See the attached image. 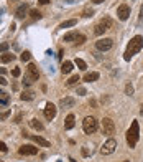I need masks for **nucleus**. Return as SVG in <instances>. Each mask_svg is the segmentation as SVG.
Masks as SVG:
<instances>
[{"label": "nucleus", "mask_w": 143, "mask_h": 162, "mask_svg": "<svg viewBox=\"0 0 143 162\" xmlns=\"http://www.w3.org/2000/svg\"><path fill=\"white\" fill-rule=\"evenodd\" d=\"M30 126L33 127V129H36V131H43V129H44V127H43V124L40 123L38 119H31V121H30Z\"/></svg>", "instance_id": "nucleus-19"}, {"label": "nucleus", "mask_w": 143, "mask_h": 162, "mask_svg": "<svg viewBox=\"0 0 143 162\" xmlns=\"http://www.w3.org/2000/svg\"><path fill=\"white\" fill-rule=\"evenodd\" d=\"M18 152L22 156H36L38 154V147H35V145H22L18 149Z\"/></svg>", "instance_id": "nucleus-9"}, {"label": "nucleus", "mask_w": 143, "mask_h": 162, "mask_svg": "<svg viewBox=\"0 0 143 162\" xmlns=\"http://www.w3.org/2000/svg\"><path fill=\"white\" fill-rule=\"evenodd\" d=\"M102 132L105 136H112L115 132V124H113V121L110 117H104L102 119Z\"/></svg>", "instance_id": "nucleus-6"}, {"label": "nucleus", "mask_w": 143, "mask_h": 162, "mask_svg": "<svg viewBox=\"0 0 143 162\" xmlns=\"http://www.w3.org/2000/svg\"><path fill=\"white\" fill-rule=\"evenodd\" d=\"M115 149H117V141L113 139V137H110V139L105 141L104 145L100 147V154H102V156H110Z\"/></svg>", "instance_id": "nucleus-5"}, {"label": "nucleus", "mask_w": 143, "mask_h": 162, "mask_svg": "<svg viewBox=\"0 0 143 162\" xmlns=\"http://www.w3.org/2000/svg\"><path fill=\"white\" fill-rule=\"evenodd\" d=\"M141 48H143V36H141V35L133 36V38L130 40V43H128V46H127V50H125V55H124L125 61H130V58H132L133 55H137L138 51L141 50Z\"/></svg>", "instance_id": "nucleus-1"}, {"label": "nucleus", "mask_w": 143, "mask_h": 162, "mask_svg": "<svg viewBox=\"0 0 143 162\" xmlns=\"http://www.w3.org/2000/svg\"><path fill=\"white\" fill-rule=\"evenodd\" d=\"M138 139H140V126H138L137 121H133L130 129L127 131V144H128L130 147H135L138 142Z\"/></svg>", "instance_id": "nucleus-2"}, {"label": "nucleus", "mask_w": 143, "mask_h": 162, "mask_svg": "<svg viewBox=\"0 0 143 162\" xmlns=\"http://www.w3.org/2000/svg\"><path fill=\"white\" fill-rule=\"evenodd\" d=\"M26 76L28 78H31L33 81H36L40 78V73H38V68H36V64H33V63H30L26 66Z\"/></svg>", "instance_id": "nucleus-11"}, {"label": "nucleus", "mask_w": 143, "mask_h": 162, "mask_svg": "<svg viewBox=\"0 0 143 162\" xmlns=\"http://www.w3.org/2000/svg\"><path fill=\"white\" fill-rule=\"evenodd\" d=\"M66 2H68V3H71V2H74V0H66Z\"/></svg>", "instance_id": "nucleus-40"}, {"label": "nucleus", "mask_w": 143, "mask_h": 162, "mask_svg": "<svg viewBox=\"0 0 143 162\" xmlns=\"http://www.w3.org/2000/svg\"><path fill=\"white\" fill-rule=\"evenodd\" d=\"M125 162H130V160H125Z\"/></svg>", "instance_id": "nucleus-45"}, {"label": "nucleus", "mask_w": 143, "mask_h": 162, "mask_svg": "<svg viewBox=\"0 0 143 162\" xmlns=\"http://www.w3.org/2000/svg\"><path fill=\"white\" fill-rule=\"evenodd\" d=\"M0 60H2V63H10V61H13V60H15V55H12V53H3L2 56H0Z\"/></svg>", "instance_id": "nucleus-20"}, {"label": "nucleus", "mask_w": 143, "mask_h": 162, "mask_svg": "<svg viewBox=\"0 0 143 162\" xmlns=\"http://www.w3.org/2000/svg\"><path fill=\"white\" fill-rule=\"evenodd\" d=\"M140 112H141V114H143V106H141V109H140Z\"/></svg>", "instance_id": "nucleus-43"}, {"label": "nucleus", "mask_w": 143, "mask_h": 162, "mask_svg": "<svg viewBox=\"0 0 143 162\" xmlns=\"http://www.w3.org/2000/svg\"><path fill=\"white\" fill-rule=\"evenodd\" d=\"M38 3H40V5H48L50 0H38Z\"/></svg>", "instance_id": "nucleus-37"}, {"label": "nucleus", "mask_w": 143, "mask_h": 162, "mask_svg": "<svg viewBox=\"0 0 143 162\" xmlns=\"http://www.w3.org/2000/svg\"><path fill=\"white\" fill-rule=\"evenodd\" d=\"M69 160H71V162H76V160H74V159H69Z\"/></svg>", "instance_id": "nucleus-44"}, {"label": "nucleus", "mask_w": 143, "mask_h": 162, "mask_svg": "<svg viewBox=\"0 0 143 162\" xmlns=\"http://www.w3.org/2000/svg\"><path fill=\"white\" fill-rule=\"evenodd\" d=\"M58 162H61V160H58Z\"/></svg>", "instance_id": "nucleus-46"}, {"label": "nucleus", "mask_w": 143, "mask_h": 162, "mask_svg": "<svg viewBox=\"0 0 143 162\" xmlns=\"http://www.w3.org/2000/svg\"><path fill=\"white\" fill-rule=\"evenodd\" d=\"M74 104H76V99L71 98V96H66V98H63V99L59 101V108H64V109L72 108Z\"/></svg>", "instance_id": "nucleus-12"}, {"label": "nucleus", "mask_w": 143, "mask_h": 162, "mask_svg": "<svg viewBox=\"0 0 143 162\" xmlns=\"http://www.w3.org/2000/svg\"><path fill=\"white\" fill-rule=\"evenodd\" d=\"M112 46H113L112 38H100V40H97V42H96V48L99 51H109Z\"/></svg>", "instance_id": "nucleus-7"}, {"label": "nucleus", "mask_w": 143, "mask_h": 162, "mask_svg": "<svg viewBox=\"0 0 143 162\" xmlns=\"http://www.w3.org/2000/svg\"><path fill=\"white\" fill-rule=\"evenodd\" d=\"M9 103H10V96L5 91L0 90V106H7Z\"/></svg>", "instance_id": "nucleus-16"}, {"label": "nucleus", "mask_w": 143, "mask_h": 162, "mask_svg": "<svg viewBox=\"0 0 143 162\" xmlns=\"http://www.w3.org/2000/svg\"><path fill=\"white\" fill-rule=\"evenodd\" d=\"M0 151H2V152H7V145H5V142H0Z\"/></svg>", "instance_id": "nucleus-35"}, {"label": "nucleus", "mask_w": 143, "mask_h": 162, "mask_svg": "<svg viewBox=\"0 0 143 162\" xmlns=\"http://www.w3.org/2000/svg\"><path fill=\"white\" fill-rule=\"evenodd\" d=\"M20 98H22L23 101H31V99L35 98V93H33V91H23Z\"/></svg>", "instance_id": "nucleus-18"}, {"label": "nucleus", "mask_w": 143, "mask_h": 162, "mask_svg": "<svg viewBox=\"0 0 143 162\" xmlns=\"http://www.w3.org/2000/svg\"><path fill=\"white\" fill-rule=\"evenodd\" d=\"M74 119H76L74 114H69L66 117V121H64V129H72V127H74V124H76Z\"/></svg>", "instance_id": "nucleus-15"}, {"label": "nucleus", "mask_w": 143, "mask_h": 162, "mask_svg": "<svg viewBox=\"0 0 143 162\" xmlns=\"http://www.w3.org/2000/svg\"><path fill=\"white\" fill-rule=\"evenodd\" d=\"M112 18H109V17H105V18H102L99 23L96 25V28H94V33L96 35H102L104 31H107V30H110L112 28Z\"/></svg>", "instance_id": "nucleus-4"}, {"label": "nucleus", "mask_w": 143, "mask_h": 162, "mask_svg": "<svg viewBox=\"0 0 143 162\" xmlns=\"http://www.w3.org/2000/svg\"><path fill=\"white\" fill-rule=\"evenodd\" d=\"M7 83H9V81H7L5 78H3V76H0V84H2V86H5Z\"/></svg>", "instance_id": "nucleus-36"}, {"label": "nucleus", "mask_w": 143, "mask_h": 162, "mask_svg": "<svg viewBox=\"0 0 143 162\" xmlns=\"http://www.w3.org/2000/svg\"><path fill=\"white\" fill-rule=\"evenodd\" d=\"M92 2H94V3H102L104 0H92Z\"/></svg>", "instance_id": "nucleus-39"}, {"label": "nucleus", "mask_w": 143, "mask_h": 162, "mask_svg": "<svg viewBox=\"0 0 143 162\" xmlns=\"http://www.w3.org/2000/svg\"><path fill=\"white\" fill-rule=\"evenodd\" d=\"M92 15H94V10L91 9V7H85V9H84V12H82V17L89 18V17H92Z\"/></svg>", "instance_id": "nucleus-26"}, {"label": "nucleus", "mask_w": 143, "mask_h": 162, "mask_svg": "<svg viewBox=\"0 0 143 162\" xmlns=\"http://www.w3.org/2000/svg\"><path fill=\"white\" fill-rule=\"evenodd\" d=\"M74 63L77 64V68H79V70H82V71H85V70H87V64H85V61H84V60L76 58V61H74Z\"/></svg>", "instance_id": "nucleus-24"}, {"label": "nucleus", "mask_w": 143, "mask_h": 162, "mask_svg": "<svg viewBox=\"0 0 143 162\" xmlns=\"http://www.w3.org/2000/svg\"><path fill=\"white\" fill-rule=\"evenodd\" d=\"M20 73H22V71H20V68H13V70H12V76L18 78V76H20Z\"/></svg>", "instance_id": "nucleus-33"}, {"label": "nucleus", "mask_w": 143, "mask_h": 162, "mask_svg": "<svg viewBox=\"0 0 143 162\" xmlns=\"http://www.w3.org/2000/svg\"><path fill=\"white\" fill-rule=\"evenodd\" d=\"M9 50V43H2L0 45V53H3V51H7Z\"/></svg>", "instance_id": "nucleus-34"}, {"label": "nucleus", "mask_w": 143, "mask_h": 162, "mask_svg": "<svg viewBox=\"0 0 143 162\" xmlns=\"http://www.w3.org/2000/svg\"><path fill=\"white\" fill-rule=\"evenodd\" d=\"M76 36H77V33H76V31L66 33V35H64V38H63V42H74V40H76Z\"/></svg>", "instance_id": "nucleus-23"}, {"label": "nucleus", "mask_w": 143, "mask_h": 162, "mask_svg": "<svg viewBox=\"0 0 143 162\" xmlns=\"http://www.w3.org/2000/svg\"><path fill=\"white\" fill-rule=\"evenodd\" d=\"M31 137V141H35L38 145H41V147H50V142H48L46 139H43L41 136H30Z\"/></svg>", "instance_id": "nucleus-14"}, {"label": "nucleus", "mask_w": 143, "mask_h": 162, "mask_svg": "<svg viewBox=\"0 0 143 162\" xmlns=\"http://www.w3.org/2000/svg\"><path fill=\"white\" fill-rule=\"evenodd\" d=\"M82 129H84L85 134H92V132H96L97 131V121H96V117H92V116L84 117Z\"/></svg>", "instance_id": "nucleus-3"}, {"label": "nucleus", "mask_w": 143, "mask_h": 162, "mask_svg": "<svg viewBox=\"0 0 143 162\" xmlns=\"http://www.w3.org/2000/svg\"><path fill=\"white\" fill-rule=\"evenodd\" d=\"M10 2H12V3H13V2H18V0H10Z\"/></svg>", "instance_id": "nucleus-42"}, {"label": "nucleus", "mask_w": 143, "mask_h": 162, "mask_svg": "<svg viewBox=\"0 0 143 162\" xmlns=\"http://www.w3.org/2000/svg\"><path fill=\"white\" fill-rule=\"evenodd\" d=\"M82 156H89V151H87V149H85V147L82 149Z\"/></svg>", "instance_id": "nucleus-38"}, {"label": "nucleus", "mask_w": 143, "mask_h": 162, "mask_svg": "<svg viewBox=\"0 0 143 162\" xmlns=\"http://www.w3.org/2000/svg\"><path fill=\"white\" fill-rule=\"evenodd\" d=\"M81 78H79V75H74V76H71V78L68 79V86H72V84H77V81H79Z\"/></svg>", "instance_id": "nucleus-25"}, {"label": "nucleus", "mask_w": 143, "mask_h": 162, "mask_svg": "<svg viewBox=\"0 0 143 162\" xmlns=\"http://www.w3.org/2000/svg\"><path fill=\"white\" fill-rule=\"evenodd\" d=\"M85 93H87V91H85L84 86H79V88H77V94H79V96H85Z\"/></svg>", "instance_id": "nucleus-32"}, {"label": "nucleus", "mask_w": 143, "mask_h": 162, "mask_svg": "<svg viewBox=\"0 0 143 162\" xmlns=\"http://www.w3.org/2000/svg\"><path fill=\"white\" fill-rule=\"evenodd\" d=\"M30 58H31V53H30V51H23L22 56H20V60H22V61H30Z\"/></svg>", "instance_id": "nucleus-27"}, {"label": "nucleus", "mask_w": 143, "mask_h": 162, "mask_svg": "<svg viewBox=\"0 0 143 162\" xmlns=\"http://www.w3.org/2000/svg\"><path fill=\"white\" fill-rule=\"evenodd\" d=\"M72 66H74V64H72L71 61H64L63 66H61V70H63V73H66V75H68V73L72 71Z\"/></svg>", "instance_id": "nucleus-22"}, {"label": "nucleus", "mask_w": 143, "mask_h": 162, "mask_svg": "<svg viewBox=\"0 0 143 162\" xmlns=\"http://www.w3.org/2000/svg\"><path fill=\"white\" fill-rule=\"evenodd\" d=\"M31 84H33V79L28 78V76L25 75V78H23V86H31Z\"/></svg>", "instance_id": "nucleus-31"}, {"label": "nucleus", "mask_w": 143, "mask_h": 162, "mask_svg": "<svg viewBox=\"0 0 143 162\" xmlns=\"http://www.w3.org/2000/svg\"><path fill=\"white\" fill-rule=\"evenodd\" d=\"M26 12H28V5H26V3H22V5L17 9V12H15V17H17V18H25Z\"/></svg>", "instance_id": "nucleus-13"}, {"label": "nucleus", "mask_w": 143, "mask_h": 162, "mask_svg": "<svg viewBox=\"0 0 143 162\" xmlns=\"http://www.w3.org/2000/svg\"><path fill=\"white\" fill-rule=\"evenodd\" d=\"M43 112H44V117H46L48 121L54 119V117H56V106H54V104H53V103H48Z\"/></svg>", "instance_id": "nucleus-10"}, {"label": "nucleus", "mask_w": 143, "mask_h": 162, "mask_svg": "<svg viewBox=\"0 0 143 162\" xmlns=\"http://www.w3.org/2000/svg\"><path fill=\"white\" fill-rule=\"evenodd\" d=\"M133 93H135V90H133V86H132V84H127V86H125V94H128V96H132L133 94Z\"/></svg>", "instance_id": "nucleus-29"}, {"label": "nucleus", "mask_w": 143, "mask_h": 162, "mask_svg": "<svg viewBox=\"0 0 143 162\" xmlns=\"http://www.w3.org/2000/svg\"><path fill=\"white\" fill-rule=\"evenodd\" d=\"M77 23V20L76 18H71V20H66V22H63L59 25V28H69V27H74Z\"/></svg>", "instance_id": "nucleus-21"}, {"label": "nucleus", "mask_w": 143, "mask_h": 162, "mask_svg": "<svg viewBox=\"0 0 143 162\" xmlns=\"http://www.w3.org/2000/svg\"><path fill=\"white\" fill-rule=\"evenodd\" d=\"M117 17L120 20H127L130 17V7L127 5V3H122V5L117 9Z\"/></svg>", "instance_id": "nucleus-8"}, {"label": "nucleus", "mask_w": 143, "mask_h": 162, "mask_svg": "<svg viewBox=\"0 0 143 162\" xmlns=\"http://www.w3.org/2000/svg\"><path fill=\"white\" fill-rule=\"evenodd\" d=\"M30 15H31V18H33V20H40V18H41V13H40L38 10H31Z\"/></svg>", "instance_id": "nucleus-30"}, {"label": "nucleus", "mask_w": 143, "mask_h": 162, "mask_svg": "<svg viewBox=\"0 0 143 162\" xmlns=\"http://www.w3.org/2000/svg\"><path fill=\"white\" fill-rule=\"evenodd\" d=\"M97 79H99V73L97 71L87 73V75L84 76V81H87V83H92V81H97Z\"/></svg>", "instance_id": "nucleus-17"}, {"label": "nucleus", "mask_w": 143, "mask_h": 162, "mask_svg": "<svg viewBox=\"0 0 143 162\" xmlns=\"http://www.w3.org/2000/svg\"><path fill=\"white\" fill-rule=\"evenodd\" d=\"M3 71H5V70H3V68H0V73H3Z\"/></svg>", "instance_id": "nucleus-41"}, {"label": "nucleus", "mask_w": 143, "mask_h": 162, "mask_svg": "<svg viewBox=\"0 0 143 162\" xmlns=\"http://www.w3.org/2000/svg\"><path fill=\"white\" fill-rule=\"evenodd\" d=\"M84 42H85V36H84V35H79V33H77L76 40H74V43H76V45H82Z\"/></svg>", "instance_id": "nucleus-28"}]
</instances>
